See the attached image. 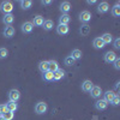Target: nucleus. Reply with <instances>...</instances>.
I'll return each instance as SVG.
<instances>
[{
  "label": "nucleus",
  "instance_id": "1",
  "mask_svg": "<svg viewBox=\"0 0 120 120\" xmlns=\"http://www.w3.org/2000/svg\"><path fill=\"white\" fill-rule=\"evenodd\" d=\"M0 11H1L4 15H8L13 11V4L8 0H5L0 4Z\"/></svg>",
  "mask_w": 120,
  "mask_h": 120
},
{
  "label": "nucleus",
  "instance_id": "2",
  "mask_svg": "<svg viewBox=\"0 0 120 120\" xmlns=\"http://www.w3.org/2000/svg\"><path fill=\"white\" fill-rule=\"evenodd\" d=\"M47 109H48V106L46 102H37L36 106H35V112L36 114H45L47 112Z\"/></svg>",
  "mask_w": 120,
  "mask_h": 120
},
{
  "label": "nucleus",
  "instance_id": "3",
  "mask_svg": "<svg viewBox=\"0 0 120 120\" xmlns=\"http://www.w3.org/2000/svg\"><path fill=\"white\" fill-rule=\"evenodd\" d=\"M21 98V93H19V90L17 89H11L8 91V100L12 102H17L18 100Z\"/></svg>",
  "mask_w": 120,
  "mask_h": 120
},
{
  "label": "nucleus",
  "instance_id": "4",
  "mask_svg": "<svg viewBox=\"0 0 120 120\" xmlns=\"http://www.w3.org/2000/svg\"><path fill=\"white\" fill-rule=\"evenodd\" d=\"M90 19H91V13L89 11H82L79 13V21H81L83 24H88V22H90Z\"/></svg>",
  "mask_w": 120,
  "mask_h": 120
},
{
  "label": "nucleus",
  "instance_id": "5",
  "mask_svg": "<svg viewBox=\"0 0 120 120\" xmlns=\"http://www.w3.org/2000/svg\"><path fill=\"white\" fill-rule=\"evenodd\" d=\"M118 56H116V54L114 53V52H107L105 55H103V59H105V61L106 63H108V64H112V63H114V60L116 59Z\"/></svg>",
  "mask_w": 120,
  "mask_h": 120
},
{
  "label": "nucleus",
  "instance_id": "6",
  "mask_svg": "<svg viewBox=\"0 0 120 120\" xmlns=\"http://www.w3.org/2000/svg\"><path fill=\"white\" fill-rule=\"evenodd\" d=\"M90 95H91L93 98H98V97H101V95H102V89L100 88V86L94 85L93 89L90 90Z\"/></svg>",
  "mask_w": 120,
  "mask_h": 120
},
{
  "label": "nucleus",
  "instance_id": "7",
  "mask_svg": "<svg viewBox=\"0 0 120 120\" xmlns=\"http://www.w3.org/2000/svg\"><path fill=\"white\" fill-rule=\"evenodd\" d=\"M22 31L24 33V34H30L33 31V29H34V24L31 23V22H24L23 24H22Z\"/></svg>",
  "mask_w": 120,
  "mask_h": 120
},
{
  "label": "nucleus",
  "instance_id": "8",
  "mask_svg": "<svg viewBox=\"0 0 120 120\" xmlns=\"http://www.w3.org/2000/svg\"><path fill=\"white\" fill-rule=\"evenodd\" d=\"M108 105L109 103H107L103 98H101V100H97V101L95 102V108L97 109V111H105V109L108 107Z\"/></svg>",
  "mask_w": 120,
  "mask_h": 120
},
{
  "label": "nucleus",
  "instance_id": "9",
  "mask_svg": "<svg viewBox=\"0 0 120 120\" xmlns=\"http://www.w3.org/2000/svg\"><path fill=\"white\" fill-rule=\"evenodd\" d=\"M96 10H97L98 13H106V12H108V10H109V4L107 1H102V3L98 4Z\"/></svg>",
  "mask_w": 120,
  "mask_h": 120
},
{
  "label": "nucleus",
  "instance_id": "10",
  "mask_svg": "<svg viewBox=\"0 0 120 120\" xmlns=\"http://www.w3.org/2000/svg\"><path fill=\"white\" fill-rule=\"evenodd\" d=\"M15 22V16L12 13H8V15H4L3 17V23L6 25H12V23Z\"/></svg>",
  "mask_w": 120,
  "mask_h": 120
},
{
  "label": "nucleus",
  "instance_id": "11",
  "mask_svg": "<svg viewBox=\"0 0 120 120\" xmlns=\"http://www.w3.org/2000/svg\"><path fill=\"white\" fill-rule=\"evenodd\" d=\"M15 33H16V30H15V28L11 26V25H7V26H5V29H4V36L7 37V38L12 37V36L15 35Z\"/></svg>",
  "mask_w": 120,
  "mask_h": 120
},
{
  "label": "nucleus",
  "instance_id": "12",
  "mask_svg": "<svg viewBox=\"0 0 120 120\" xmlns=\"http://www.w3.org/2000/svg\"><path fill=\"white\" fill-rule=\"evenodd\" d=\"M60 11L63 12V15H67V12H70V10H71V4L68 1H63L60 4Z\"/></svg>",
  "mask_w": 120,
  "mask_h": 120
},
{
  "label": "nucleus",
  "instance_id": "13",
  "mask_svg": "<svg viewBox=\"0 0 120 120\" xmlns=\"http://www.w3.org/2000/svg\"><path fill=\"white\" fill-rule=\"evenodd\" d=\"M93 86H94L93 82L89 81V79H86V81H84L82 83V90H83V91H85V93H90V90L93 89Z\"/></svg>",
  "mask_w": 120,
  "mask_h": 120
},
{
  "label": "nucleus",
  "instance_id": "14",
  "mask_svg": "<svg viewBox=\"0 0 120 120\" xmlns=\"http://www.w3.org/2000/svg\"><path fill=\"white\" fill-rule=\"evenodd\" d=\"M93 46H94V48H96V49H102L106 45L103 43V41L101 40V37H95L94 41H93Z\"/></svg>",
  "mask_w": 120,
  "mask_h": 120
},
{
  "label": "nucleus",
  "instance_id": "15",
  "mask_svg": "<svg viewBox=\"0 0 120 120\" xmlns=\"http://www.w3.org/2000/svg\"><path fill=\"white\" fill-rule=\"evenodd\" d=\"M65 76V71L61 68H58L56 71L53 73V81H60V79H63Z\"/></svg>",
  "mask_w": 120,
  "mask_h": 120
},
{
  "label": "nucleus",
  "instance_id": "16",
  "mask_svg": "<svg viewBox=\"0 0 120 120\" xmlns=\"http://www.w3.org/2000/svg\"><path fill=\"white\" fill-rule=\"evenodd\" d=\"M68 25H63V24H59L58 26H56V33L59 34V35H66V34H68Z\"/></svg>",
  "mask_w": 120,
  "mask_h": 120
},
{
  "label": "nucleus",
  "instance_id": "17",
  "mask_svg": "<svg viewBox=\"0 0 120 120\" xmlns=\"http://www.w3.org/2000/svg\"><path fill=\"white\" fill-rule=\"evenodd\" d=\"M58 68H59L58 61H55V60H49V61H48V71H51V72L54 73Z\"/></svg>",
  "mask_w": 120,
  "mask_h": 120
},
{
  "label": "nucleus",
  "instance_id": "18",
  "mask_svg": "<svg viewBox=\"0 0 120 120\" xmlns=\"http://www.w3.org/2000/svg\"><path fill=\"white\" fill-rule=\"evenodd\" d=\"M90 33V25L89 24H82V26L79 28V34L82 36H88Z\"/></svg>",
  "mask_w": 120,
  "mask_h": 120
},
{
  "label": "nucleus",
  "instance_id": "19",
  "mask_svg": "<svg viewBox=\"0 0 120 120\" xmlns=\"http://www.w3.org/2000/svg\"><path fill=\"white\" fill-rule=\"evenodd\" d=\"M70 21H71V17L68 15H61L59 17V24H63V25H68Z\"/></svg>",
  "mask_w": 120,
  "mask_h": 120
},
{
  "label": "nucleus",
  "instance_id": "20",
  "mask_svg": "<svg viewBox=\"0 0 120 120\" xmlns=\"http://www.w3.org/2000/svg\"><path fill=\"white\" fill-rule=\"evenodd\" d=\"M114 96H115V94H114L113 91H111V90H108V91H106V93L103 94V100H105L107 103H111Z\"/></svg>",
  "mask_w": 120,
  "mask_h": 120
},
{
  "label": "nucleus",
  "instance_id": "21",
  "mask_svg": "<svg viewBox=\"0 0 120 120\" xmlns=\"http://www.w3.org/2000/svg\"><path fill=\"white\" fill-rule=\"evenodd\" d=\"M43 22H45L43 17H42V16H40V15H37V16H35V17H34V21H33L31 23H33L35 26H42Z\"/></svg>",
  "mask_w": 120,
  "mask_h": 120
},
{
  "label": "nucleus",
  "instance_id": "22",
  "mask_svg": "<svg viewBox=\"0 0 120 120\" xmlns=\"http://www.w3.org/2000/svg\"><path fill=\"white\" fill-rule=\"evenodd\" d=\"M42 26H43V29L46 30V31H49V30L53 29L54 23H53L52 19H46V21L43 22V24H42Z\"/></svg>",
  "mask_w": 120,
  "mask_h": 120
},
{
  "label": "nucleus",
  "instance_id": "23",
  "mask_svg": "<svg viewBox=\"0 0 120 120\" xmlns=\"http://www.w3.org/2000/svg\"><path fill=\"white\" fill-rule=\"evenodd\" d=\"M101 40L103 41L105 45H108V43L113 42V36L109 34V33H106V34H103V35L101 36Z\"/></svg>",
  "mask_w": 120,
  "mask_h": 120
},
{
  "label": "nucleus",
  "instance_id": "24",
  "mask_svg": "<svg viewBox=\"0 0 120 120\" xmlns=\"http://www.w3.org/2000/svg\"><path fill=\"white\" fill-rule=\"evenodd\" d=\"M5 106H6V108H7L8 112H13V113L17 111V108H18V105H17L16 102H12V101H8Z\"/></svg>",
  "mask_w": 120,
  "mask_h": 120
},
{
  "label": "nucleus",
  "instance_id": "25",
  "mask_svg": "<svg viewBox=\"0 0 120 120\" xmlns=\"http://www.w3.org/2000/svg\"><path fill=\"white\" fill-rule=\"evenodd\" d=\"M19 5H21V7L23 10H29L33 6V1H30V0H21V1H19Z\"/></svg>",
  "mask_w": 120,
  "mask_h": 120
},
{
  "label": "nucleus",
  "instance_id": "26",
  "mask_svg": "<svg viewBox=\"0 0 120 120\" xmlns=\"http://www.w3.org/2000/svg\"><path fill=\"white\" fill-rule=\"evenodd\" d=\"M111 12H112L113 17H119V16H120V3H116V4L112 7Z\"/></svg>",
  "mask_w": 120,
  "mask_h": 120
},
{
  "label": "nucleus",
  "instance_id": "27",
  "mask_svg": "<svg viewBox=\"0 0 120 120\" xmlns=\"http://www.w3.org/2000/svg\"><path fill=\"white\" fill-rule=\"evenodd\" d=\"M38 70L41 71L42 73H45V72H47L48 71V61H40V64H38Z\"/></svg>",
  "mask_w": 120,
  "mask_h": 120
},
{
  "label": "nucleus",
  "instance_id": "28",
  "mask_svg": "<svg viewBox=\"0 0 120 120\" xmlns=\"http://www.w3.org/2000/svg\"><path fill=\"white\" fill-rule=\"evenodd\" d=\"M82 52L81 51H79V49H73V51H72V53H71V56L75 59V60H79V59H81L82 58Z\"/></svg>",
  "mask_w": 120,
  "mask_h": 120
},
{
  "label": "nucleus",
  "instance_id": "29",
  "mask_svg": "<svg viewBox=\"0 0 120 120\" xmlns=\"http://www.w3.org/2000/svg\"><path fill=\"white\" fill-rule=\"evenodd\" d=\"M64 63H65V65H66V66H72V65H75L76 60H75L71 55H68V56H66V58H65Z\"/></svg>",
  "mask_w": 120,
  "mask_h": 120
},
{
  "label": "nucleus",
  "instance_id": "30",
  "mask_svg": "<svg viewBox=\"0 0 120 120\" xmlns=\"http://www.w3.org/2000/svg\"><path fill=\"white\" fill-rule=\"evenodd\" d=\"M43 79H45V81H47V82L53 81V72H51V71L45 72V73H43Z\"/></svg>",
  "mask_w": 120,
  "mask_h": 120
},
{
  "label": "nucleus",
  "instance_id": "31",
  "mask_svg": "<svg viewBox=\"0 0 120 120\" xmlns=\"http://www.w3.org/2000/svg\"><path fill=\"white\" fill-rule=\"evenodd\" d=\"M7 55H8V51L6 48H0V59H5V58H7Z\"/></svg>",
  "mask_w": 120,
  "mask_h": 120
},
{
  "label": "nucleus",
  "instance_id": "32",
  "mask_svg": "<svg viewBox=\"0 0 120 120\" xmlns=\"http://www.w3.org/2000/svg\"><path fill=\"white\" fill-rule=\"evenodd\" d=\"M3 116H4V119H5V120H12V119H13V116H15V113H13V112H8V111H7Z\"/></svg>",
  "mask_w": 120,
  "mask_h": 120
},
{
  "label": "nucleus",
  "instance_id": "33",
  "mask_svg": "<svg viewBox=\"0 0 120 120\" xmlns=\"http://www.w3.org/2000/svg\"><path fill=\"white\" fill-rule=\"evenodd\" d=\"M113 106H118L119 103H120V97H119V95L118 94H115V96L113 97V100H112V102H111Z\"/></svg>",
  "mask_w": 120,
  "mask_h": 120
},
{
  "label": "nucleus",
  "instance_id": "34",
  "mask_svg": "<svg viewBox=\"0 0 120 120\" xmlns=\"http://www.w3.org/2000/svg\"><path fill=\"white\" fill-rule=\"evenodd\" d=\"M6 112H7V108H6V106H5V105H0V116L4 115Z\"/></svg>",
  "mask_w": 120,
  "mask_h": 120
},
{
  "label": "nucleus",
  "instance_id": "35",
  "mask_svg": "<svg viewBox=\"0 0 120 120\" xmlns=\"http://www.w3.org/2000/svg\"><path fill=\"white\" fill-rule=\"evenodd\" d=\"M114 68L115 70H120V58H116L114 60Z\"/></svg>",
  "mask_w": 120,
  "mask_h": 120
},
{
  "label": "nucleus",
  "instance_id": "36",
  "mask_svg": "<svg viewBox=\"0 0 120 120\" xmlns=\"http://www.w3.org/2000/svg\"><path fill=\"white\" fill-rule=\"evenodd\" d=\"M113 45H114V48L115 49H120V38L119 37L114 40V43Z\"/></svg>",
  "mask_w": 120,
  "mask_h": 120
},
{
  "label": "nucleus",
  "instance_id": "37",
  "mask_svg": "<svg viewBox=\"0 0 120 120\" xmlns=\"http://www.w3.org/2000/svg\"><path fill=\"white\" fill-rule=\"evenodd\" d=\"M42 4H43V5H51L52 1H51V0H47V1H42Z\"/></svg>",
  "mask_w": 120,
  "mask_h": 120
},
{
  "label": "nucleus",
  "instance_id": "38",
  "mask_svg": "<svg viewBox=\"0 0 120 120\" xmlns=\"http://www.w3.org/2000/svg\"><path fill=\"white\" fill-rule=\"evenodd\" d=\"M86 3H88L89 5H94V4H95L96 1H95V0H89V1H86Z\"/></svg>",
  "mask_w": 120,
  "mask_h": 120
},
{
  "label": "nucleus",
  "instance_id": "39",
  "mask_svg": "<svg viewBox=\"0 0 120 120\" xmlns=\"http://www.w3.org/2000/svg\"><path fill=\"white\" fill-rule=\"evenodd\" d=\"M0 120H5V119H4V116H3V115H1V116H0Z\"/></svg>",
  "mask_w": 120,
  "mask_h": 120
}]
</instances>
